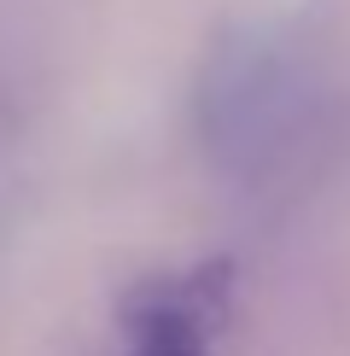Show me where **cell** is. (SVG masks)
Here are the masks:
<instances>
[{
	"label": "cell",
	"instance_id": "cell-1",
	"mask_svg": "<svg viewBox=\"0 0 350 356\" xmlns=\"http://www.w3.org/2000/svg\"><path fill=\"white\" fill-rule=\"evenodd\" d=\"M233 286L240 280L228 257L140 275L117 298V356H216Z\"/></svg>",
	"mask_w": 350,
	"mask_h": 356
}]
</instances>
